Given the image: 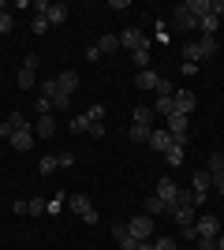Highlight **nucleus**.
<instances>
[{
	"mask_svg": "<svg viewBox=\"0 0 224 250\" xmlns=\"http://www.w3.org/2000/svg\"><path fill=\"white\" fill-rule=\"evenodd\" d=\"M67 209H71V213H79V217H82V224H97V209H94V202L86 198V194H67Z\"/></svg>",
	"mask_w": 224,
	"mask_h": 250,
	"instance_id": "nucleus-1",
	"label": "nucleus"
},
{
	"mask_svg": "<svg viewBox=\"0 0 224 250\" xmlns=\"http://www.w3.org/2000/svg\"><path fill=\"white\" fill-rule=\"evenodd\" d=\"M172 26H176L180 34H191V30H198V19H194V11H191V4H187V0L172 8Z\"/></svg>",
	"mask_w": 224,
	"mask_h": 250,
	"instance_id": "nucleus-2",
	"label": "nucleus"
},
{
	"mask_svg": "<svg viewBox=\"0 0 224 250\" xmlns=\"http://www.w3.org/2000/svg\"><path fill=\"white\" fill-rule=\"evenodd\" d=\"M120 49H131V52H139V49H149V38L139 30V26H127V30L120 34Z\"/></svg>",
	"mask_w": 224,
	"mask_h": 250,
	"instance_id": "nucleus-3",
	"label": "nucleus"
},
{
	"mask_svg": "<svg viewBox=\"0 0 224 250\" xmlns=\"http://www.w3.org/2000/svg\"><path fill=\"white\" fill-rule=\"evenodd\" d=\"M41 97H45L49 104H56V108H64V104L71 101V94H64L56 79H45V83H41Z\"/></svg>",
	"mask_w": 224,
	"mask_h": 250,
	"instance_id": "nucleus-4",
	"label": "nucleus"
},
{
	"mask_svg": "<svg viewBox=\"0 0 224 250\" xmlns=\"http://www.w3.org/2000/svg\"><path fill=\"white\" fill-rule=\"evenodd\" d=\"M127 231L139 243H149V239H153V217H131L127 220Z\"/></svg>",
	"mask_w": 224,
	"mask_h": 250,
	"instance_id": "nucleus-5",
	"label": "nucleus"
},
{
	"mask_svg": "<svg viewBox=\"0 0 224 250\" xmlns=\"http://www.w3.org/2000/svg\"><path fill=\"white\" fill-rule=\"evenodd\" d=\"M194 108H198V97H194L191 90H176V94H172V112H180V116H191Z\"/></svg>",
	"mask_w": 224,
	"mask_h": 250,
	"instance_id": "nucleus-6",
	"label": "nucleus"
},
{
	"mask_svg": "<svg viewBox=\"0 0 224 250\" xmlns=\"http://www.w3.org/2000/svg\"><path fill=\"white\" fill-rule=\"evenodd\" d=\"M194 235H198V239H217V235H221V217L194 220Z\"/></svg>",
	"mask_w": 224,
	"mask_h": 250,
	"instance_id": "nucleus-7",
	"label": "nucleus"
},
{
	"mask_svg": "<svg viewBox=\"0 0 224 250\" xmlns=\"http://www.w3.org/2000/svg\"><path fill=\"white\" fill-rule=\"evenodd\" d=\"M153 194H157V198L172 209V206H176V194H180V187H176V179H172V176H164V179L157 183V190H153Z\"/></svg>",
	"mask_w": 224,
	"mask_h": 250,
	"instance_id": "nucleus-8",
	"label": "nucleus"
},
{
	"mask_svg": "<svg viewBox=\"0 0 224 250\" xmlns=\"http://www.w3.org/2000/svg\"><path fill=\"white\" fill-rule=\"evenodd\" d=\"M34 138H38V135H34V124H30V127H19V131H15L8 142L19 149V153H26V149H34Z\"/></svg>",
	"mask_w": 224,
	"mask_h": 250,
	"instance_id": "nucleus-9",
	"label": "nucleus"
},
{
	"mask_svg": "<svg viewBox=\"0 0 224 250\" xmlns=\"http://www.w3.org/2000/svg\"><path fill=\"white\" fill-rule=\"evenodd\" d=\"M194 206H202L205 202V194H209V190H213V179H209V172H194Z\"/></svg>",
	"mask_w": 224,
	"mask_h": 250,
	"instance_id": "nucleus-10",
	"label": "nucleus"
},
{
	"mask_svg": "<svg viewBox=\"0 0 224 250\" xmlns=\"http://www.w3.org/2000/svg\"><path fill=\"white\" fill-rule=\"evenodd\" d=\"M205 172H209V179H213V187H224V153H209Z\"/></svg>",
	"mask_w": 224,
	"mask_h": 250,
	"instance_id": "nucleus-11",
	"label": "nucleus"
},
{
	"mask_svg": "<svg viewBox=\"0 0 224 250\" xmlns=\"http://www.w3.org/2000/svg\"><path fill=\"white\" fill-rule=\"evenodd\" d=\"M112 239L120 243V250H139V239L127 231V224H112Z\"/></svg>",
	"mask_w": 224,
	"mask_h": 250,
	"instance_id": "nucleus-12",
	"label": "nucleus"
},
{
	"mask_svg": "<svg viewBox=\"0 0 224 250\" xmlns=\"http://www.w3.org/2000/svg\"><path fill=\"white\" fill-rule=\"evenodd\" d=\"M168 213H172V220L180 224V231H183V228H191L194 220H198V217H194V206H172Z\"/></svg>",
	"mask_w": 224,
	"mask_h": 250,
	"instance_id": "nucleus-13",
	"label": "nucleus"
},
{
	"mask_svg": "<svg viewBox=\"0 0 224 250\" xmlns=\"http://www.w3.org/2000/svg\"><path fill=\"white\" fill-rule=\"evenodd\" d=\"M34 135H38V138H53V135H56V120H53V112L34 120Z\"/></svg>",
	"mask_w": 224,
	"mask_h": 250,
	"instance_id": "nucleus-14",
	"label": "nucleus"
},
{
	"mask_svg": "<svg viewBox=\"0 0 224 250\" xmlns=\"http://www.w3.org/2000/svg\"><path fill=\"white\" fill-rule=\"evenodd\" d=\"M53 79L60 83V90H64V94H75V90H79V71H56Z\"/></svg>",
	"mask_w": 224,
	"mask_h": 250,
	"instance_id": "nucleus-15",
	"label": "nucleus"
},
{
	"mask_svg": "<svg viewBox=\"0 0 224 250\" xmlns=\"http://www.w3.org/2000/svg\"><path fill=\"white\" fill-rule=\"evenodd\" d=\"M149 149H157V153H164V149L172 146V135L168 131H149V142H146Z\"/></svg>",
	"mask_w": 224,
	"mask_h": 250,
	"instance_id": "nucleus-16",
	"label": "nucleus"
},
{
	"mask_svg": "<svg viewBox=\"0 0 224 250\" xmlns=\"http://www.w3.org/2000/svg\"><path fill=\"white\" fill-rule=\"evenodd\" d=\"M67 15H71V8H67V4H49V11H45V19L53 22V26L67 22Z\"/></svg>",
	"mask_w": 224,
	"mask_h": 250,
	"instance_id": "nucleus-17",
	"label": "nucleus"
},
{
	"mask_svg": "<svg viewBox=\"0 0 224 250\" xmlns=\"http://www.w3.org/2000/svg\"><path fill=\"white\" fill-rule=\"evenodd\" d=\"M198 30H202V38H217L221 19H217V15H202V19H198Z\"/></svg>",
	"mask_w": 224,
	"mask_h": 250,
	"instance_id": "nucleus-18",
	"label": "nucleus"
},
{
	"mask_svg": "<svg viewBox=\"0 0 224 250\" xmlns=\"http://www.w3.org/2000/svg\"><path fill=\"white\" fill-rule=\"evenodd\" d=\"M157 79H161V75L146 67V71H139V75H135V86H139V90H157Z\"/></svg>",
	"mask_w": 224,
	"mask_h": 250,
	"instance_id": "nucleus-19",
	"label": "nucleus"
},
{
	"mask_svg": "<svg viewBox=\"0 0 224 250\" xmlns=\"http://www.w3.org/2000/svg\"><path fill=\"white\" fill-rule=\"evenodd\" d=\"M187 124H191V116L172 112V116H168V135H183V131H187Z\"/></svg>",
	"mask_w": 224,
	"mask_h": 250,
	"instance_id": "nucleus-20",
	"label": "nucleus"
},
{
	"mask_svg": "<svg viewBox=\"0 0 224 250\" xmlns=\"http://www.w3.org/2000/svg\"><path fill=\"white\" fill-rule=\"evenodd\" d=\"M164 213H168V206H164L157 194H149L146 198V217H164Z\"/></svg>",
	"mask_w": 224,
	"mask_h": 250,
	"instance_id": "nucleus-21",
	"label": "nucleus"
},
{
	"mask_svg": "<svg viewBox=\"0 0 224 250\" xmlns=\"http://www.w3.org/2000/svg\"><path fill=\"white\" fill-rule=\"evenodd\" d=\"M120 49V34H105V38H97V52L105 56V52H116Z\"/></svg>",
	"mask_w": 224,
	"mask_h": 250,
	"instance_id": "nucleus-22",
	"label": "nucleus"
},
{
	"mask_svg": "<svg viewBox=\"0 0 224 250\" xmlns=\"http://www.w3.org/2000/svg\"><path fill=\"white\" fill-rule=\"evenodd\" d=\"M131 120H135V127H149V124H153V108H146V104H139Z\"/></svg>",
	"mask_w": 224,
	"mask_h": 250,
	"instance_id": "nucleus-23",
	"label": "nucleus"
},
{
	"mask_svg": "<svg viewBox=\"0 0 224 250\" xmlns=\"http://www.w3.org/2000/svg\"><path fill=\"white\" fill-rule=\"evenodd\" d=\"M64 206H67V194H53V198H45V213H49V217H56Z\"/></svg>",
	"mask_w": 224,
	"mask_h": 250,
	"instance_id": "nucleus-24",
	"label": "nucleus"
},
{
	"mask_svg": "<svg viewBox=\"0 0 224 250\" xmlns=\"http://www.w3.org/2000/svg\"><path fill=\"white\" fill-rule=\"evenodd\" d=\"M90 127H94V120H90V116H75V120H71V131H79V135H90Z\"/></svg>",
	"mask_w": 224,
	"mask_h": 250,
	"instance_id": "nucleus-25",
	"label": "nucleus"
},
{
	"mask_svg": "<svg viewBox=\"0 0 224 250\" xmlns=\"http://www.w3.org/2000/svg\"><path fill=\"white\" fill-rule=\"evenodd\" d=\"M153 116H164V120H168L172 116V97H157V101H153Z\"/></svg>",
	"mask_w": 224,
	"mask_h": 250,
	"instance_id": "nucleus-26",
	"label": "nucleus"
},
{
	"mask_svg": "<svg viewBox=\"0 0 224 250\" xmlns=\"http://www.w3.org/2000/svg\"><path fill=\"white\" fill-rule=\"evenodd\" d=\"M56 168H60V157H41V165H38V172H41V176H53Z\"/></svg>",
	"mask_w": 224,
	"mask_h": 250,
	"instance_id": "nucleus-27",
	"label": "nucleus"
},
{
	"mask_svg": "<svg viewBox=\"0 0 224 250\" xmlns=\"http://www.w3.org/2000/svg\"><path fill=\"white\" fill-rule=\"evenodd\" d=\"M164 161H168L172 168L183 165V146H168V149H164Z\"/></svg>",
	"mask_w": 224,
	"mask_h": 250,
	"instance_id": "nucleus-28",
	"label": "nucleus"
},
{
	"mask_svg": "<svg viewBox=\"0 0 224 250\" xmlns=\"http://www.w3.org/2000/svg\"><path fill=\"white\" fill-rule=\"evenodd\" d=\"M127 138H131V142H149V127H135V124H131Z\"/></svg>",
	"mask_w": 224,
	"mask_h": 250,
	"instance_id": "nucleus-29",
	"label": "nucleus"
},
{
	"mask_svg": "<svg viewBox=\"0 0 224 250\" xmlns=\"http://www.w3.org/2000/svg\"><path fill=\"white\" fill-rule=\"evenodd\" d=\"M131 60H135V67H139V71H146V67H149V49L131 52Z\"/></svg>",
	"mask_w": 224,
	"mask_h": 250,
	"instance_id": "nucleus-30",
	"label": "nucleus"
},
{
	"mask_svg": "<svg viewBox=\"0 0 224 250\" xmlns=\"http://www.w3.org/2000/svg\"><path fill=\"white\" fill-rule=\"evenodd\" d=\"M15 83H19V90H34V71H30V67H22Z\"/></svg>",
	"mask_w": 224,
	"mask_h": 250,
	"instance_id": "nucleus-31",
	"label": "nucleus"
},
{
	"mask_svg": "<svg viewBox=\"0 0 224 250\" xmlns=\"http://www.w3.org/2000/svg\"><path fill=\"white\" fill-rule=\"evenodd\" d=\"M45 213V198H30L26 202V217H41Z\"/></svg>",
	"mask_w": 224,
	"mask_h": 250,
	"instance_id": "nucleus-32",
	"label": "nucleus"
},
{
	"mask_svg": "<svg viewBox=\"0 0 224 250\" xmlns=\"http://www.w3.org/2000/svg\"><path fill=\"white\" fill-rule=\"evenodd\" d=\"M194 11V19H202V15H209V0H187Z\"/></svg>",
	"mask_w": 224,
	"mask_h": 250,
	"instance_id": "nucleus-33",
	"label": "nucleus"
},
{
	"mask_svg": "<svg viewBox=\"0 0 224 250\" xmlns=\"http://www.w3.org/2000/svg\"><path fill=\"white\" fill-rule=\"evenodd\" d=\"M153 94H157V97H172L176 90H172V83L164 79V75H161V79H157V90H153Z\"/></svg>",
	"mask_w": 224,
	"mask_h": 250,
	"instance_id": "nucleus-34",
	"label": "nucleus"
},
{
	"mask_svg": "<svg viewBox=\"0 0 224 250\" xmlns=\"http://www.w3.org/2000/svg\"><path fill=\"white\" fill-rule=\"evenodd\" d=\"M86 116H90L94 124H105V104H90V108H86Z\"/></svg>",
	"mask_w": 224,
	"mask_h": 250,
	"instance_id": "nucleus-35",
	"label": "nucleus"
},
{
	"mask_svg": "<svg viewBox=\"0 0 224 250\" xmlns=\"http://www.w3.org/2000/svg\"><path fill=\"white\" fill-rule=\"evenodd\" d=\"M30 30L34 34H45V30H49V19H45V15H34V19H30Z\"/></svg>",
	"mask_w": 224,
	"mask_h": 250,
	"instance_id": "nucleus-36",
	"label": "nucleus"
},
{
	"mask_svg": "<svg viewBox=\"0 0 224 250\" xmlns=\"http://www.w3.org/2000/svg\"><path fill=\"white\" fill-rule=\"evenodd\" d=\"M8 124L15 127V131H19V127H30V120H26L22 112H8Z\"/></svg>",
	"mask_w": 224,
	"mask_h": 250,
	"instance_id": "nucleus-37",
	"label": "nucleus"
},
{
	"mask_svg": "<svg viewBox=\"0 0 224 250\" xmlns=\"http://www.w3.org/2000/svg\"><path fill=\"white\" fill-rule=\"evenodd\" d=\"M11 26H15V19H11V11H0V34H8Z\"/></svg>",
	"mask_w": 224,
	"mask_h": 250,
	"instance_id": "nucleus-38",
	"label": "nucleus"
},
{
	"mask_svg": "<svg viewBox=\"0 0 224 250\" xmlns=\"http://www.w3.org/2000/svg\"><path fill=\"white\" fill-rule=\"evenodd\" d=\"M209 15H217V19H224V0H209Z\"/></svg>",
	"mask_w": 224,
	"mask_h": 250,
	"instance_id": "nucleus-39",
	"label": "nucleus"
},
{
	"mask_svg": "<svg viewBox=\"0 0 224 250\" xmlns=\"http://www.w3.org/2000/svg\"><path fill=\"white\" fill-rule=\"evenodd\" d=\"M153 250H176V243L164 235V239H153Z\"/></svg>",
	"mask_w": 224,
	"mask_h": 250,
	"instance_id": "nucleus-40",
	"label": "nucleus"
},
{
	"mask_svg": "<svg viewBox=\"0 0 224 250\" xmlns=\"http://www.w3.org/2000/svg\"><path fill=\"white\" fill-rule=\"evenodd\" d=\"M11 135H15V127H11L8 120H0V138H11Z\"/></svg>",
	"mask_w": 224,
	"mask_h": 250,
	"instance_id": "nucleus-41",
	"label": "nucleus"
},
{
	"mask_svg": "<svg viewBox=\"0 0 224 250\" xmlns=\"http://www.w3.org/2000/svg\"><path fill=\"white\" fill-rule=\"evenodd\" d=\"M180 71H183V75H198V63H187V60H183V63H180Z\"/></svg>",
	"mask_w": 224,
	"mask_h": 250,
	"instance_id": "nucleus-42",
	"label": "nucleus"
},
{
	"mask_svg": "<svg viewBox=\"0 0 224 250\" xmlns=\"http://www.w3.org/2000/svg\"><path fill=\"white\" fill-rule=\"evenodd\" d=\"M75 165V153H60V168H71Z\"/></svg>",
	"mask_w": 224,
	"mask_h": 250,
	"instance_id": "nucleus-43",
	"label": "nucleus"
},
{
	"mask_svg": "<svg viewBox=\"0 0 224 250\" xmlns=\"http://www.w3.org/2000/svg\"><path fill=\"white\" fill-rule=\"evenodd\" d=\"M198 250H217V239H198Z\"/></svg>",
	"mask_w": 224,
	"mask_h": 250,
	"instance_id": "nucleus-44",
	"label": "nucleus"
},
{
	"mask_svg": "<svg viewBox=\"0 0 224 250\" xmlns=\"http://www.w3.org/2000/svg\"><path fill=\"white\" fill-rule=\"evenodd\" d=\"M217 250H224V220H221V235H217Z\"/></svg>",
	"mask_w": 224,
	"mask_h": 250,
	"instance_id": "nucleus-45",
	"label": "nucleus"
},
{
	"mask_svg": "<svg viewBox=\"0 0 224 250\" xmlns=\"http://www.w3.org/2000/svg\"><path fill=\"white\" fill-rule=\"evenodd\" d=\"M139 250H153V243H139Z\"/></svg>",
	"mask_w": 224,
	"mask_h": 250,
	"instance_id": "nucleus-46",
	"label": "nucleus"
},
{
	"mask_svg": "<svg viewBox=\"0 0 224 250\" xmlns=\"http://www.w3.org/2000/svg\"><path fill=\"white\" fill-rule=\"evenodd\" d=\"M0 11H8V0H0Z\"/></svg>",
	"mask_w": 224,
	"mask_h": 250,
	"instance_id": "nucleus-47",
	"label": "nucleus"
},
{
	"mask_svg": "<svg viewBox=\"0 0 224 250\" xmlns=\"http://www.w3.org/2000/svg\"><path fill=\"white\" fill-rule=\"evenodd\" d=\"M217 190H221V198H224V187H217Z\"/></svg>",
	"mask_w": 224,
	"mask_h": 250,
	"instance_id": "nucleus-48",
	"label": "nucleus"
}]
</instances>
